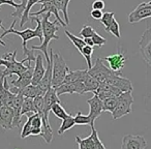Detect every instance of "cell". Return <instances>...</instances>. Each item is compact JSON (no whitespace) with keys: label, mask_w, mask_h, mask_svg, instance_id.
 I'll list each match as a JSON object with an SVG mask.
<instances>
[{"label":"cell","mask_w":151,"mask_h":149,"mask_svg":"<svg viewBox=\"0 0 151 149\" xmlns=\"http://www.w3.org/2000/svg\"><path fill=\"white\" fill-rule=\"evenodd\" d=\"M29 19L32 22H36V27L35 29H30V28H26V29L19 31V30L15 29V25L17 23V20H14V22L12 23L11 27L9 29H5L4 32L1 34L0 38L2 40V37L9 35V34H15L22 38V47H23V55L24 59L21 60L23 63L25 62H30L31 61H35L36 56H34L33 50H29L27 48V42L29 40H32L34 37H38L40 40V42H42V19L37 17H29Z\"/></svg>","instance_id":"obj_1"},{"label":"cell","mask_w":151,"mask_h":149,"mask_svg":"<svg viewBox=\"0 0 151 149\" xmlns=\"http://www.w3.org/2000/svg\"><path fill=\"white\" fill-rule=\"evenodd\" d=\"M51 14L47 13L42 15V42L40 46H31V50H40L44 53V57L46 58L47 63L50 62V55H49V45L52 40H58L59 36L56 32L59 30V23L57 20L50 21L49 17Z\"/></svg>","instance_id":"obj_2"},{"label":"cell","mask_w":151,"mask_h":149,"mask_svg":"<svg viewBox=\"0 0 151 149\" xmlns=\"http://www.w3.org/2000/svg\"><path fill=\"white\" fill-rule=\"evenodd\" d=\"M16 54H17V50H15L14 52H7L2 55L1 58L5 61V69L0 71V75H2L3 77H7V78L12 77L13 75H17L19 77L27 71L28 67L24 65L22 61H18L16 59Z\"/></svg>","instance_id":"obj_3"},{"label":"cell","mask_w":151,"mask_h":149,"mask_svg":"<svg viewBox=\"0 0 151 149\" xmlns=\"http://www.w3.org/2000/svg\"><path fill=\"white\" fill-rule=\"evenodd\" d=\"M67 63L60 53L53 54V73H52V87L59 86L63 83L66 75L69 73Z\"/></svg>","instance_id":"obj_4"},{"label":"cell","mask_w":151,"mask_h":149,"mask_svg":"<svg viewBox=\"0 0 151 149\" xmlns=\"http://www.w3.org/2000/svg\"><path fill=\"white\" fill-rule=\"evenodd\" d=\"M134 104V96L132 92H122L118 96L117 106L112 113L114 120L122 118L123 116L132 113V106Z\"/></svg>","instance_id":"obj_5"},{"label":"cell","mask_w":151,"mask_h":149,"mask_svg":"<svg viewBox=\"0 0 151 149\" xmlns=\"http://www.w3.org/2000/svg\"><path fill=\"white\" fill-rule=\"evenodd\" d=\"M27 71L23 73L21 76L18 77L16 80H12L9 82V91L13 94H19L22 93L23 89L31 84L32 75H33V67L31 66V63L27 62Z\"/></svg>","instance_id":"obj_6"},{"label":"cell","mask_w":151,"mask_h":149,"mask_svg":"<svg viewBox=\"0 0 151 149\" xmlns=\"http://www.w3.org/2000/svg\"><path fill=\"white\" fill-rule=\"evenodd\" d=\"M91 135L85 139H81L79 136L76 137V141L79 145V149H106L105 145L99 138V132L94 128H91Z\"/></svg>","instance_id":"obj_7"},{"label":"cell","mask_w":151,"mask_h":149,"mask_svg":"<svg viewBox=\"0 0 151 149\" xmlns=\"http://www.w3.org/2000/svg\"><path fill=\"white\" fill-rule=\"evenodd\" d=\"M112 71L108 66H106L103 62V59L96 58L94 65H92L90 69H88V73L90 75L92 78H94L97 82L103 83L106 82V80L108 79V77L111 75Z\"/></svg>","instance_id":"obj_8"},{"label":"cell","mask_w":151,"mask_h":149,"mask_svg":"<svg viewBox=\"0 0 151 149\" xmlns=\"http://www.w3.org/2000/svg\"><path fill=\"white\" fill-rule=\"evenodd\" d=\"M106 82L113 85L121 92H132V84L128 79L121 76V73H114L112 71L111 75L108 77Z\"/></svg>","instance_id":"obj_9"},{"label":"cell","mask_w":151,"mask_h":149,"mask_svg":"<svg viewBox=\"0 0 151 149\" xmlns=\"http://www.w3.org/2000/svg\"><path fill=\"white\" fill-rule=\"evenodd\" d=\"M151 17V1L142 2L128 15V22L130 24L138 23L143 19Z\"/></svg>","instance_id":"obj_10"},{"label":"cell","mask_w":151,"mask_h":149,"mask_svg":"<svg viewBox=\"0 0 151 149\" xmlns=\"http://www.w3.org/2000/svg\"><path fill=\"white\" fill-rule=\"evenodd\" d=\"M139 47L144 61L151 66V27L147 28L141 36Z\"/></svg>","instance_id":"obj_11"},{"label":"cell","mask_w":151,"mask_h":149,"mask_svg":"<svg viewBox=\"0 0 151 149\" xmlns=\"http://www.w3.org/2000/svg\"><path fill=\"white\" fill-rule=\"evenodd\" d=\"M87 104L89 105V118H90V126L91 128H94V122L97 118L101 116V114L104 112V105L103 101L99 99L97 94L93 95L91 99L87 101Z\"/></svg>","instance_id":"obj_12"},{"label":"cell","mask_w":151,"mask_h":149,"mask_svg":"<svg viewBox=\"0 0 151 149\" xmlns=\"http://www.w3.org/2000/svg\"><path fill=\"white\" fill-rule=\"evenodd\" d=\"M146 139L140 135H126L122 138L121 149H146Z\"/></svg>","instance_id":"obj_13"},{"label":"cell","mask_w":151,"mask_h":149,"mask_svg":"<svg viewBox=\"0 0 151 149\" xmlns=\"http://www.w3.org/2000/svg\"><path fill=\"white\" fill-rule=\"evenodd\" d=\"M44 101H45L44 117H42V118L45 122L50 123V121H49V112L51 111V108H52V106L55 105V104H61L60 99H59V96L57 95L56 91H55V89L53 88V87L51 89H49V90L45 93Z\"/></svg>","instance_id":"obj_14"},{"label":"cell","mask_w":151,"mask_h":149,"mask_svg":"<svg viewBox=\"0 0 151 149\" xmlns=\"http://www.w3.org/2000/svg\"><path fill=\"white\" fill-rule=\"evenodd\" d=\"M50 62H48V66L46 68V73H45L44 77L40 80V82L38 83V88L40 89L42 95H45V93L52 88V73H53V50L50 49Z\"/></svg>","instance_id":"obj_15"},{"label":"cell","mask_w":151,"mask_h":149,"mask_svg":"<svg viewBox=\"0 0 151 149\" xmlns=\"http://www.w3.org/2000/svg\"><path fill=\"white\" fill-rule=\"evenodd\" d=\"M104 61H107L109 64V68L114 73H121V69L125 66L126 58L123 55V53L119 52L116 54L110 55L105 58H103Z\"/></svg>","instance_id":"obj_16"},{"label":"cell","mask_w":151,"mask_h":149,"mask_svg":"<svg viewBox=\"0 0 151 149\" xmlns=\"http://www.w3.org/2000/svg\"><path fill=\"white\" fill-rule=\"evenodd\" d=\"M58 12L59 11L57 9V7L55 6L54 2H53V1H50V2L40 3V11L36 12V13L30 14L29 17H37V16H42V15L47 14V13L52 14V15L55 16V18H56V20L58 21V23L60 24L62 27H65V26H66V23L62 21V19H61L60 16H59Z\"/></svg>","instance_id":"obj_17"},{"label":"cell","mask_w":151,"mask_h":149,"mask_svg":"<svg viewBox=\"0 0 151 149\" xmlns=\"http://www.w3.org/2000/svg\"><path fill=\"white\" fill-rule=\"evenodd\" d=\"M94 93L97 94V96L99 97L101 101H104V99H108V97L119 96L122 92L119 89L114 87L113 85L109 84V83H107V82H103V83H99V88H97V90L95 91Z\"/></svg>","instance_id":"obj_18"},{"label":"cell","mask_w":151,"mask_h":149,"mask_svg":"<svg viewBox=\"0 0 151 149\" xmlns=\"http://www.w3.org/2000/svg\"><path fill=\"white\" fill-rule=\"evenodd\" d=\"M14 121V111L12 108L3 105L0 106V126L4 130H12Z\"/></svg>","instance_id":"obj_19"},{"label":"cell","mask_w":151,"mask_h":149,"mask_svg":"<svg viewBox=\"0 0 151 149\" xmlns=\"http://www.w3.org/2000/svg\"><path fill=\"white\" fill-rule=\"evenodd\" d=\"M42 55L38 54L36 55L35 58V66L33 67V75H32V80L31 84L37 86L38 83L40 82V80L44 77L45 73H46V68L44 65V60H42Z\"/></svg>","instance_id":"obj_20"},{"label":"cell","mask_w":151,"mask_h":149,"mask_svg":"<svg viewBox=\"0 0 151 149\" xmlns=\"http://www.w3.org/2000/svg\"><path fill=\"white\" fill-rule=\"evenodd\" d=\"M22 94H23V96L26 97V99H35V97L40 96V95H42V91H40V89L38 88V86L30 84L23 89ZM42 96H44V95H42Z\"/></svg>","instance_id":"obj_21"},{"label":"cell","mask_w":151,"mask_h":149,"mask_svg":"<svg viewBox=\"0 0 151 149\" xmlns=\"http://www.w3.org/2000/svg\"><path fill=\"white\" fill-rule=\"evenodd\" d=\"M70 0H53L55 6L57 7V9L60 12H62L63 18L65 20L66 25H69V18H68V13H67V7H68V3Z\"/></svg>","instance_id":"obj_22"},{"label":"cell","mask_w":151,"mask_h":149,"mask_svg":"<svg viewBox=\"0 0 151 149\" xmlns=\"http://www.w3.org/2000/svg\"><path fill=\"white\" fill-rule=\"evenodd\" d=\"M35 113H36V110H35V108H34L33 99L24 97V101H23V105H22V109H21V116H23V115L30 116Z\"/></svg>","instance_id":"obj_23"},{"label":"cell","mask_w":151,"mask_h":149,"mask_svg":"<svg viewBox=\"0 0 151 149\" xmlns=\"http://www.w3.org/2000/svg\"><path fill=\"white\" fill-rule=\"evenodd\" d=\"M75 125H76L75 117H73V115H70V114H68V116H67L65 119L62 120V123H61L60 127H59V130H58V135L59 136H62L65 132H67L68 130L73 128Z\"/></svg>","instance_id":"obj_24"},{"label":"cell","mask_w":151,"mask_h":149,"mask_svg":"<svg viewBox=\"0 0 151 149\" xmlns=\"http://www.w3.org/2000/svg\"><path fill=\"white\" fill-rule=\"evenodd\" d=\"M40 0H27L26 2V6H25V11L23 13V16L21 17V21H20V27L23 28L24 25L28 22L29 20V15H30V9L36 3H40Z\"/></svg>","instance_id":"obj_25"},{"label":"cell","mask_w":151,"mask_h":149,"mask_svg":"<svg viewBox=\"0 0 151 149\" xmlns=\"http://www.w3.org/2000/svg\"><path fill=\"white\" fill-rule=\"evenodd\" d=\"M65 35L67 36V37L70 40V42L73 44V46L76 47V48L78 49L79 52H81V50H82L83 48H84L85 46H86V44H85L84 40H82V38L78 37V36H76L75 34H73L71 32H69L68 30H65Z\"/></svg>","instance_id":"obj_26"},{"label":"cell","mask_w":151,"mask_h":149,"mask_svg":"<svg viewBox=\"0 0 151 149\" xmlns=\"http://www.w3.org/2000/svg\"><path fill=\"white\" fill-rule=\"evenodd\" d=\"M117 101H118V96H112V97H108V99H104L103 101L104 111H108V112L113 113L116 106H117Z\"/></svg>","instance_id":"obj_27"},{"label":"cell","mask_w":151,"mask_h":149,"mask_svg":"<svg viewBox=\"0 0 151 149\" xmlns=\"http://www.w3.org/2000/svg\"><path fill=\"white\" fill-rule=\"evenodd\" d=\"M81 54L83 55V57L85 58L87 62V69H90L92 67V62H91V57H92V54H93V47H90V46H85L84 48L81 50Z\"/></svg>","instance_id":"obj_28"},{"label":"cell","mask_w":151,"mask_h":149,"mask_svg":"<svg viewBox=\"0 0 151 149\" xmlns=\"http://www.w3.org/2000/svg\"><path fill=\"white\" fill-rule=\"evenodd\" d=\"M51 111H52L53 114H54L57 118H59V119L63 120L68 116V114L66 113V111L64 110V108L62 107L61 104H55V105H53L52 108H51Z\"/></svg>","instance_id":"obj_29"},{"label":"cell","mask_w":151,"mask_h":149,"mask_svg":"<svg viewBox=\"0 0 151 149\" xmlns=\"http://www.w3.org/2000/svg\"><path fill=\"white\" fill-rule=\"evenodd\" d=\"M33 103H34V108L36 110V113L40 114V117H44V110H45L44 96L40 95V96L33 99Z\"/></svg>","instance_id":"obj_30"},{"label":"cell","mask_w":151,"mask_h":149,"mask_svg":"<svg viewBox=\"0 0 151 149\" xmlns=\"http://www.w3.org/2000/svg\"><path fill=\"white\" fill-rule=\"evenodd\" d=\"M75 117V123L76 125H90V118L88 115H84L80 111L77 113V115L73 116Z\"/></svg>","instance_id":"obj_31"},{"label":"cell","mask_w":151,"mask_h":149,"mask_svg":"<svg viewBox=\"0 0 151 149\" xmlns=\"http://www.w3.org/2000/svg\"><path fill=\"white\" fill-rule=\"evenodd\" d=\"M105 30L107 32H110V33L115 36V37H117V38L121 37V34H120V26H119V23H118L116 20H114L113 23L108 28H105Z\"/></svg>","instance_id":"obj_32"},{"label":"cell","mask_w":151,"mask_h":149,"mask_svg":"<svg viewBox=\"0 0 151 149\" xmlns=\"http://www.w3.org/2000/svg\"><path fill=\"white\" fill-rule=\"evenodd\" d=\"M114 16H115V14L112 13V12L111 13L107 12V13H105L103 15V17H101V24L105 26V28H108L112 23H113V21L115 20Z\"/></svg>","instance_id":"obj_33"},{"label":"cell","mask_w":151,"mask_h":149,"mask_svg":"<svg viewBox=\"0 0 151 149\" xmlns=\"http://www.w3.org/2000/svg\"><path fill=\"white\" fill-rule=\"evenodd\" d=\"M95 30L93 29L91 26H89V25H85L84 27L81 29V31H80V35L82 36L83 38H91L92 37V35L95 33Z\"/></svg>","instance_id":"obj_34"},{"label":"cell","mask_w":151,"mask_h":149,"mask_svg":"<svg viewBox=\"0 0 151 149\" xmlns=\"http://www.w3.org/2000/svg\"><path fill=\"white\" fill-rule=\"evenodd\" d=\"M91 40H92L94 46H96V47H103L104 45H106V42H107L106 38H104L103 36H101L97 32H95V33L93 34Z\"/></svg>","instance_id":"obj_35"},{"label":"cell","mask_w":151,"mask_h":149,"mask_svg":"<svg viewBox=\"0 0 151 149\" xmlns=\"http://www.w3.org/2000/svg\"><path fill=\"white\" fill-rule=\"evenodd\" d=\"M106 4L104 0H95L92 3V9H99V11H103L105 9Z\"/></svg>","instance_id":"obj_36"},{"label":"cell","mask_w":151,"mask_h":149,"mask_svg":"<svg viewBox=\"0 0 151 149\" xmlns=\"http://www.w3.org/2000/svg\"><path fill=\"white\" fill-rule=\"evenodd\" d=\"M103 12L99 11V9H92V11L90 12V16L92 19L94 20H101V17H103Z\"/></svg>","instance_id":"obj_37"},{"label":"cell","mask_w":151,"mask_h":149,"mask_svg":"<svg viewBox=\"0 0 151 149\" xmlns=\"http://www.w3.org/2000/svg\"><path fill=\"white\" fill-rule=\"evenodd\" d=\"M0 29H3V31L5 30V27L2 25V20H0ZM0 45H1V46H3V47L6 46V44H5L4 42H2V40H1V38H0Z\"/></svg>","instance_id":"obj_38"},{"label":"cell","mask_w":151,"mask_h":149,"mask_svg":"<svg viewBox=\"0 0 151 149\" xmlns=\"http://www.w3.org/2000/svg\"><path fill=\"white\" fill-rule=\"evenodd\" d=\"M85 42V44L87 45V46H90V47H94V44H93L92 40L91 38H83Z\"/></svg>","instance_id":"obj_39"},{"label":"cell","mask_w":151,"mask_h":149,"mask_svg":"<svg viewBox=\"0 0 151 149\" xmlns=\"http://www.w3.org/2000/svg\"><path fill=\"white\" fill-rule=\"evenodd\" d=\"M4 64H5V61L3 60L1 57H0V66H1V65H3V66H4Z\"/></svg>","instance_id":"obj_40"},{"label":"cell","mask_w":151,"mask_h":149,"mask_svg":"<svg viewBox=\"0 0 151 149\" xmlns=\"http://www.w3.org/2000/svg\"><path fill=\"white\" fill-rule=\"evenodd\" d=\"M50 1H53V0H40V3H44V2H50Z\"/></svg>","instance_id":"obj_41"},{"label":"cell","mask_w":151,"mask_h":149,"mask_svg":"<svg viewBox=\"0 0 151 149\" xmlns=\"http://www.w3.org/2000/svg\"><path fill=\"white\" fill-rule=\"evenodd\" d=\"M17 149H18V148H17Z\"/></svg>","instance_id":"obj_42"}]
</instances>
